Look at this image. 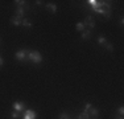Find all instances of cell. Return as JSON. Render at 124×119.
Wrapping results in <instances>:
<instances>
[{
  "instance_id": "ac0fdd59",
  "label": "cell",
  "mask_w": 124,
  "mask_h": 119,
  "mask_svg": "<svg viewBox=\"0 0 124 119\" xmlns=\"http://www.w3.org/2000/svg\"><path fill=\"white\" fill-rule=\"evenodd\" d=\"M70 118H71V117H70L67 112H61V114H60V119H70Z\"/></svg>"
},
{
  "instance_id": "d4e9b609",
  "label": "cell",
  "mask_w": 124,
  "mask_h": 119,
  "mask_svg": "<svg viewBox=\"0 0 124 119\" xmlns=\"http://www.w3.org/2000/svg\"><path fill=\"white\" fill-rule=\"evenodd\" d=\"M0 41H1V38H0Z\"/></svg>"
},
{
  "instance_id": "e0dca14e",
  "label": "cell",
  "mask_w": 124,
  "mask_h": 119,
  "mask_svg": "<svg viewBox=\"0 0 124 119\" xmlns=\"http://www.w3.org/2000/svg\"><path fill=\"white\" fill-rule=\"evenodd\" d=\"M103 46H106V49L110 50V52H112V50H114V46H112V44H111V42H108V41H107V42H106Z\"/></svg>"
},
{
  "instance_id": "7c38bea8",
  "label": "cell",
  "mask_w": 124,
  "mask_h": 119,
  "mask_svg": "<svg viewBox=\"0 0 124 119\" xmlns=\"http://www.w3.org/2000/svg\"><path fill=\"white\" fill-rule=\"evenodd\" d=\"M75 28H77V31H79V32L82 33V32L85 31V28H86V24H85L83 21H79V23H77Z\"/></svg>"
},
{
  "instance_id": "7402d4cb",
  "label": "cell",
  "mask_w": 124,
  "mask_h": 119,
  "mask_svg": "<svg viewBox=\"0 0 124 119\" xmlns=\"http://www.w3.org/2000/svg\"><path fill=\"white\" fill-rule=\"evenodd\" d=\"M36 4H37V5H41V4H42V1H41V0H37Z\"/></svg>"
},
{
  "instance_id": "7a4b0ae2",
  "label": "cell",
  "mask_w": 124,
  "mask_h": 119,
  "mask_svg": "<svg viewBox=\"0 0 124 119\" xmlns=\"http://www.w3.org/2000/svg\"><path fill=\"white\" fill-rule=\"evenodd\" d=\"M29 52H31V50H28V49H21V50H19V52H16L15 58H16L17 61H28Z\"/></svg>"
},
{
  "instance_id": "6da1fadb",
  "label": "cell",
  "mask_w": 124,
  "mask_h": 119,
  "mask_svg": "<svg viewBox=\"0 0 124 119\" xmlns=\"http://www.w3.org/2000/svg\"><path fill=\"white\" fill-rule=\"evenodd\" d=\"M28 60L32 61L33 64H41V62H42V56H41V53L37 52V50H32L28 54Z\"/></svg>"
},
{
  "instance_id": "484cf974",
  "label": "cell",
  "mask_w": 124,
  "mask_h": 119,
  "mask_svg": "<svg viewBox=\"0 0 124 119\" xmlns=\"http://www.w3.org/2000/svg\"><path fill=\"white\" fill-rule=\"evenodd\" d=\"M70 119H71V118H70Z\"/></svg>"
},
{
  "instance_id": "5b68a950",
  "label": "cell",
  "mask_w": 124,
  "mask_h": 119,
  "mask_svg": "<svg viewBox=\"0 0 124 119\" xmlns=\"http://www.w3.org/2000/svg\"><path fill=\"white\" fill-rule=\"evenodd\" d=\"M12 109L15 110V111L21 112V111H24V110H25V103H23V102H15L13 105H12Z\"/></svg>"
},
{
  "instance_id": "5bb4252c",
  "label": "cell",
  "mask_w": 124,
  "mask_h": 119,
  "mask_svg": "<svg viewBox=\"0 0 124 119\" xmlns=\"http://www.w3.org/2000/svg\"><path fill=\"white\" fill-rule=\"evenodd\" d=\"M77 119H90V114L88 112H82V114H79L78 117H77Z\"/></svg>"
},
{
  "instance_id": "277c9868",
  "label": "cell",
  "mask_w": 124,
  "mask_h": 119,
  "mask_svg": "<svg viewBox=\"0 0 124 119\" xmlns=\"http://www.w3.org/2000/svg\"><path fill=\"white\" fill-rule=\"evenodd\" d=\"M83 23L86 24V25L90 26V31H91V29H94V28H95V21H94V17L91 16V15H88V16L86 17V19H85V21H83Z\"/></svg>"
},
{
  "instance_id": "ffe728a7",
  "label": "cell",
  "mask_w": 124,
  "mask_h": 119,
  "mask_svg": "<svg viewBox=\"0 0 124 119\" xmlns=\"http://www.w3.org/2000/svg\"><path fill=\"white\" fill-rule=\"evenodd\" d=\"M117 114H119L120 117H123V114H124V107L123 106H120L119 109H117Z\"/></svg>"
},
{
  "instance_id": "d6986e66",
  "label": "cell",
  "mask_w": 124,
  "mask_h": 119,
  "mask_svg": "<svg viewBox=\"0 0 124 119\" xmlns=\"http://www.w3.org/2000/svg\"><path fill=\"white\" fill-rule=\"evenodd\" d=\"M91 107H93V105H91L90 102H86L85 103V112H88V110H90Z\"/></svg>"
},
{
  "instance_id": "4316f807",
  "label": "cell",
  "mask_w": 124,
  "mask_h": 119,
  "mask_svg": "<svg viewBox=\"0 0 124 119\" xmlns=\"http://www.w3.org/2000/svg\"><path fill=\"white\" fill-rule=\"evenodd\" d=\"M95 119H96V118H95Z\"/></svg>"
},
{
  "instance_id": "8992f818",
  "label": "cell",
  "mask_w": 124,
  "mask_h": 119,
  "mask_svg": "<svg viewBox=\"0 0 124 119\" xmlns=\"http://www.w3.org/2000/svg\"><path fill=\"white\" fill-rule=\"evenodd\" d=\"M26 8H28L26 5H25V7H17L16 15H15V16H17V17H20V19H21V17L25 15V9H26Z\"/></svg>"
},
{
  "instance_id": "30bf717a",
  "label": "cell",
  "mask_w": 124,
  "mask_h": 119,
  "mask_svg": "<svg viewBox=\"0 0 124 119\" xmlns=\"http://www.w3.org/2000/svg\"><path fill=\"white\" fill-rule=\"evenodd\" d=\"M88 114H90V117H94V118H96L99 115V110L96 109V107H91L90 110H88Z\"/></svg>"
},
{
  "instance_id": "2e32d148",
  "label": "cell",
  "mask_w": 124,
  "mask_h": 119,
  "mask_svg": "<svg viewBox=\"0 0 124 119\" xmlns=\"http://www.w3.org/2000/svg\"><path fill=\"white\" fill-rule=\"evenodd\" d=\"M15 3L17 4V7H25V5H26V1H25V0H16Z\"/></svg>"
},
{
  "instance_id": "ba28073f",
  "label": "cell",
  "mask_w": 124,
  "mask_h": 119,
  "mask_svg": "<svg viewBox=\"0 0 124 119\" xmlns=\"http://www.w3.org/2000/svg\"><path fill=\"white\" fill-rule=\"evenodd\" d=\"M46 9H49L52 13H57V5L54 3H48L46 4Z\"/></svg>"
},
{
  "instance_id": "52a82bcc",
  "label": "cell",
  "mask_w": 124,
  "mask_h": 119,
  "mask_svg": "<svg viewBox=\"0 0 124 119\" xmlns=\"http://www.w3.org/2000/svg\"><path fill=\"white\" fill-rule=\"evenodd\" d=\"M21 20L23 19H20V17L13 16V17H11V24H13L15 26H20L21 25Z\"/></svg>"
},
{
  "instance_id": "44dd1931",
  "label": "cell",
  "mask_w": 124,
  "mask_h": 119,
  "mask_svg": "<svg viewBox=\"0 0 124 119\" xmlns=\"http://www.w3.org/2000/svg\"><path fill=\"white\" fill-rule=\"evenodd\" d=\"M3 65H4V60H3V58H1V56H0V68H1Z\"/></svg>"
},
{
  "instance_id": "4fadbf2b",
  "label": "cell",
  "mask_w": 124,
  "mask_h": 119,
  "mask_svg": "<svg viewBox=\"0 0 124 119\" xmlns=\"http://www.w3.org/2000/svg\"><path fill=\"white\" fill-rule=\"evenodd\" d=\"M11 118H12V119H20V118H21V112L15 111V110H13V111L11 112Z\"/></svg>"
},
{
  "instance_id": "cb8c5ba5",
  "label": "cell",
  "mask_w": 124,
  "mask_h": 119,
  "mask_svg": "<svg viewBox=\"0 0 124 119\" xmlns=\"http://www.w3.org/2000/svg\"><path fill=\"white\" fill-rule=\"evenodd\" d=\"M117 119H123V117H119V118H117Z\"/></svg>"
},
{
  "instance_id": "603a6c76",
  "label": "cell",
  "mask_w": 124,
  "mask_h": 119,
  "mask_svg": "<svg viewBox=\"0 0 124 119\" xmlns=\"http://www.w3.org/2000/svg\"><path fill=\"white\" fill-rule=\"evenodd\" d=\"M123 24H124V19H123V17H120V25H123Z\"/></svg>"
},
{
  "instance_id": "8fae6325",
  "label": "cell",
  "mask_w": 124,
  "mask_h": 119,
  "mask_svg": "<svg viewBox=\"0 0 124 119\" xmlns=\"http://www.w3.org/2000/svg\"><path fill=\"white\" fill-rule=\"evenodd\" d=\"M81 37H82V40H88V38L91 37V31L90 29H85V31L82 32Z\"/></svg>"
},
{
  "instance_id": "9c48e42d",
  "label": "cell",
  "mask_w": 124,
  "mask_h": 119,
  "mask_svg": "<svg viewBox=\"0 0 124 119\" xmlns=\"http://www.w3.org/2000/svg\"><path fill=\"white\" fill-rule=\"evenodd\" d=\"M21 25L24 26V28H28V29H31L32 26H33V24H32L31 20H28V19H23L21 20Z\"/></svg>"
},
{
  "instance_id": "3957f363",
  "label": "cell",
  "mask_w": 124,
  "mask_h": 119,
  "mask_svg": "<svg viewBox=\"0 0 124 119\" xmlns=\"http://www.w3.org/2000/svg\"><path fill=\"white\" fill-rule=\"evenodd\" d=\"M21 119H37V114L33 110H24V114L21 115Z\"/></svg>"
},
{
  "instance_id": "9a60e30c",
  "label": "cell",
  "mask_w": 124,
  "mask_h": 119,
  "mask_svg": "<svg viewBox=\"0 0 124 119\" xmlns=\"http://www.w3.org/2000/svg\"><path fill=\"white\" fill-rule=\"evenodd\" d=\"M106 42H107V38H106L104 36H99V38H98V44H99V45H104Z\"/></svg>"
}]
</instances>
